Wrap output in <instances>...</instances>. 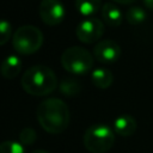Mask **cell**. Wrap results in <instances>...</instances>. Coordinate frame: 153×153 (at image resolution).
<instances>
[{"mask_svg": "<svg viewBox=\"0 0 153 153\" xmlns=\"http://www.w3.org/2000/svg\"><path fill=\"white\" fill-rule=\"evenodd\" d=\"M19 141L24 146H30L36 141V131L32 128H23L19 133Z\"/></svg>", "mask_w": 153, "mask_h": 153, "instance_id": "17", "label": "cell"}, {"mask_svg": "<svg viewBox=\"0 0 153 153\" xmlns=\"http://www.w3.org/2000/svg\"><path fill=\"white\" fill-rule=\"evenodd\" d=\"M31 153H49V152H47V151H44V149H35V151H32Z\"/></svg>", "mask_w": 153, "mask_h": 153, "instance_id": "21", "label": "cell"}, {"mask_svg": "<svg viewBox=\"0 0 153 153\" xmlns=\"http://www.w3.org/2000/svg\"><path fill=\"white\" fill-rule=\"evenodd\" d=\"M142 2H143V5H145L146 8L153 11V0H142Z\"/></svg>", "mask_w": 153, "mask_h": 153, "instance_id": "19", "label": "cell"}, {"mask_svg": "<svg viewBox=\"0 0 153 153\" xmlns=\"http://www.w3.org/2000/svg\"><path fill=\"white\" fill-rule=\"evenodd\" d=\"M38 123L50 134L63 133L69 124L68 105L59 98H48L42 100L36 111Z\"/></svg>", "mask_w": 153, "mask_h": 153, "instance_id": "1", "label": "cell"}, {"mask_svg": "<svg viewBox=\"0 0 153 153\" xmlns=\"http://www.w3.org/2000/svg\"><path fill=\"white\" fill-rule=\"evenodd\" d=\"M102 6V0H75L76 11L84 17L96 14Z\"/></svg>", "mask_w": 153, "mask_h": 153, "instance_id": "13", "label": "cell"}, {"mask_svg": "<svg viewBox=\"0 0 153 153\" xmlns=\"http://www.w3.org/2000/svg\"><path fill=\"white\" fill-rule=\"evenodd\" d=\"M136 121L130 115H121L114 121V130L120 136H130L136 131Z\"/></svg>", "mask_w": 153, "mask_h": 153, "instance_id": "9", "label": "cell"}, {"mask_svg": "<svg viewBox=\"0 0 153 153\" xmlns=\"http://www.w3.org/2000/svg\"><path fill=\"white\" fill-rule=\"evenodd\" d=\"M93 56L100 63L110 65L116 62L121 56L120 45L112 39H104L96 43L93 47Z\"/></svg>", "mask_w": 153, "mask_h": 153, "instance_id": "8", "label": "cell"}, {"mask_svg": "<svg viewBox=\"0 0 153 153\" xmlns=\"http://www.w3.org/2000/svg\"><path fill=\"white\" fill-rule=\"evenodd\" d=\"M94 63V56L81 47H69L61 55V65L65 71L72 74H85Z\"/></svg>", "mask_w": 153, "mask_h": 153, "instance_id": "4", "label": "cell"}, {"mask_svg": "<svg viewBox=\"0 0 153 153\" xmlns=\"http://www.w3.org/2000/svg\"><path fill=\"white\" fill-rule=\"evenodd\" d=\"M0 153H25V148L20 141L7 140L0 145Z\"/></svg>", "mask_w": 153, "mask_h": 153, "instance_id": "16", "label": "cell"}, {"mask_svg": "<svg viewBox=\"0 0 153 153\" xmlns=\"http://www.w3.org/2000/svg\"><path fill=\"white\" fill-rule=\"evenodd\" d=\"M20 82L26 93L36 97L48 96L57 87L56 74L44 65H35L26 69Z\"/></svg>", "mask_w": 153, "mask_h": 153, "instance_id": "2", "label": "cell"}, {"mask_svg": "<svg viewBox=\"0 0 153 153\" xmlns=\"http://www.w3.org/2000/svg\"><path fill=\"white\" fill-rule=\"evenodd\" d=\"M22 69V60L17 55L7 56L1 63V74L6 79L16 78Z\"/></svg>", "mask_w": 153, "mask_h": 153, "instance_id": "11", "label": "cell"}, {"mask_svg": "<svg viewBox=\"0 0 153 153\" xmlns=\"http://www.w3.org/2000/svg\"><path fill=\"white\" fill-rule=\"evenodd\" d=\"M126 19L130 25H140L146 20V12L142 7L133 6L126 12Z\"/></svg>", "mask_w": 153, "mask_h": 153, "instance_id": "15", "label": "cell"}, {"mask_svg": "<svg viewBox=\"0 0 153 153\" xmlns=\"http://www.w3.org/2000/svg\"><path fill=\"white\" fill-rule=\"evenodd\" d=\"M38 14L45 25L55 26L65 19L66 8L60 0H42L38 6Z\"/></svg>", "mask_w": 153, "mask_h": 153, "instance_id": "7", "label": "cell"}, {"mask_svg": "<svg viewBox=\"0 0 153 153\" xmlns=\"http://www.w3.org/2000/svg\"><path fill=\"white\" fill-rule=\"evenodd\" d=\"M91 80H92V84L97 88L105 90V88H108L112 84L114 75H112V73L108 68L99 67V68L93 69V72L91 74Z\"/></svg>", "mask_w": 153, "mask_h": 153, "instance_id": "12", "label": "cell"}, {"mask_svg": "<svg viewBox=\"0 0 153 153\" xmlns=\"http://www.w3.org/2000/svg\"><path fill=\"white\" fill-rule=\"evenodd\" d=\"M112 1L116 4H121V5H129V4L134 2L135 0H112Z\"/></svg>", "mask_w": 153, "mask_h": 153, "instance_id": "20", "label": "cell"}, {"mask_svg": "<svg viewBox=\"0 0 153 153\" xmlns=\"http://www.w3.org/2000/svg\"><path fill=\"white\" fill-rule=\"evenodd\" d=\"M104 24L100 19L91 17L82 22H80L75 29V35L78 39L82 43H94L99 41V38L104 33Z\"/></svg>", "mask_w": 153, "mask_h": 153, "instance_id": "6", "label": "cell"}, {"mask_svg": "<svg viewBox=\"0 0 153 153\" xmlns=\"http://www.w3.org/2000/svg\"><path fill=\"white\" fill-rule=\"evenodd\" d=\"M152 66H153V62H152Z\"/></svg>", "mask_w": 153, "mask_h": 153, "instance_id": "22", "label": "cell"}, {"mask_svg": "<svg viewBox=\"0 0 153 153\" xmlns=\"http://www.w3.org/2000/svg\"><path fill=\"white\" fill-rule=\"evenodd\" d=\"M43 44V33L35 25H23L16 30L12 37L14 50L22 55L36 53Z\"/></svg>", "mask_w": 153, "mask_h": 153, "instance_id": "5", "label": "cell"}, {"mask_svg": "<svg viewBox=\"0 0 153 153\" xmlns=\"http://www.w3.org/2000/svg\"><path fill=\"white\" fill-rule=\"evenodd\" d=\"M12 35V26H11V23L6 19L1 20L0 23V44L4 45L11 37Z\"/></svg>", "mask_w": 153, "mask_h": 153, "instance_id": "18", "label": "cell"}, {"mask_svg": "<svg viewBox=\"0 0 153 153\" xmlns=\"http://www.w3.org/2000/svg\"><path fill=\"white\" fill-rule=\"evenodd\" d=\"M59 88L62 94H65L67 97H74L80 93L81 85L78 80H75L73 78H66L60 82Z\"/></svg>", "mask_w": 153, "mask_h": 153, "instance_id": "14", "label": "cell"}, {"mask_svg": "<svg viewBox=\"0 0 153 153\" xmlns=\"http://www.w3.org/2000/svg\"><path fill=\"white\" fill-rule=\"evenodd\" d=\"M82 142L90 153H106L115 143L114 130L102 123L93 124L85 130Z\"/></svg>", "mask_w": 153, "mask_h": 153, "instance_id": "3", "label": "cell"}, {"mask_svg": "<svg viewBox=\"0 0 153 153\" xmlns=\"http://www.w3.org/2000/svg\"><path fill=\"white\" fill-rule=\"evenodd\" d=\"M102 17L104 23L109 26H120L123 22L121 10L112 2H106L102 6Z\"/></svg>", "mask_w": 153, "mask_h": 153, "instance_id": "10", "label": "cell"}]
</instances>
